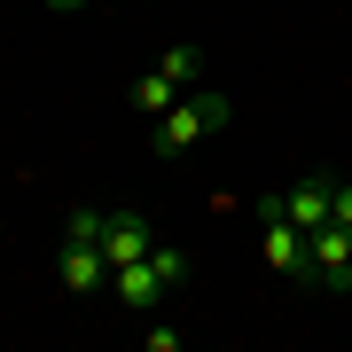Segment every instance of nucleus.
<instances>
[{
	"mask_svg": "<svg viewBox=\"0 0 352 352\" xmlns=\"http://www.w3.org/2000/svg\"><path fill=\"white\" fill-rule=\"evenodd\" d=\"M149 251H157L149 212H110V219H102V258H110V266H133V258H149Z\"/></svg>",
	"mask_w": 352,
	"mask_h": 352,
	"instance_id": "6",
	"label": "nucleus"
},
{
	"mask_svg": "<svg viewBox=\"0 0 352 352\" xmlns=\"http://www.w3.org/2000/svg\"><path fill=\"white\" fill-rule=\"evenodd\" d=\"M329 219L352 227V180H337V188H329Z\"/></svg>",
	"mask_w": 352,
	"mask_h": 352,
	"instance_id": "11",
	"label": "nucleus"
},
{
	"mask_svg": "<svg viewBox=\"0 0 352 352\" xmlns=\"http://www.w3.org/2000/svg\"><path fill=\"white\" fill-rule=\"evenodd\" d=\"M196 78H204V47H173V55H164L149 78H133V94H126V102H133L141 118H164L180 94L196 87Z\"/></svg>",
	"mask_w": 352,
	"mask_h": 352,
	"instance_id": "2",
	"label": "nucleus"
},
{
	"mask_svg": "<svg viewBox=\"0 0 352 352\" xmlns=\"http://www.w3.org/2000/svg\"><path fill=\"white\" fill-rule=\"evenodd\" d=\"M329 188H337L329 173H305L298 188H289V219H298L305 235H314V227H329Z\"/></svg>",
	"mask_w": 352,
	"mask_h": 352,
	"instance_id": "8",
	"label": "nucleus"
},
{
	"mask_svg": "<svg viewBox=\"0 0 352 352\" xmlns=\"http://www.w3.org/2000/svg\"><path fill=\"white\" fill-rule=\"evenodd\" d=\"M102 219H110V212H94V204H78V212L63 219V235H78V243H102Z\"/></svg>",
	"mask_w": 352,
	"mask_h": 352,
	"instance_id": "10",
	"label": "nucleus"
},
{
	"mask_svg": "<svg viewBox=\"0 0 352 352\" xmlns=\"http://www.w3.org/2000/svg\"><path fill=\"white\" fill-rule=\"evenodd\" d=\"M258 243H266V266H274V274H289V282H314V243H305V227L289 219V212L258 219Z\"/></svg>",
	"mask_w": 352,
	"mask_h": 352,
	"instance_id": "3",
	"label": "nucleus"
},
{
	"mask_svg": "<svg viewBox=\"0 0 352 352\" xmlns=\"http://www.w3.org/2000/svg\"><path fill=\"white\" fill-rule=\"evenodd\" d=\"M110 298L126 305V314H157L164 305V274L149 258H133V266H110Z\"/></svg>",
	"mask_w": 352,
	"mask_h": 352,
	"instance_id": "7",
	"label": "nucleus"
},
{
	"mask_svg": "<svg viewBox=\"0 0 352 352\" xmlns=\"http://www.w3.org/2000/svg\"><path fill=\"white\" fill-rule=\"evenodd\" d=\"M227 118H235V102H227L219 87H196V94H180L173 110L157 118V133H149V149H157L164 164H173V157H188V149H196L204 133H219Z\"/></svg>",
	"mask_w": 352,
	"mask_h": 352,
	"instance_id": "1",
	"label": "nucleus"
},
{
	"mask_svg": "<svg viewBox=\"0 0 352 352\" xmlns=\"http://www.w3.org/2000/svg\"><path fill=\"white\" fill-rule=\"evenodd\" d=\"M305 243H314V282L337 289V298H352V227L329 219V227H314Z\"/></svg>",
	"mask_w": 352,
	"mask_h": 352,
	"instance_id": "5",
	"label": "nucleus"
},
{
	"mask_svg": "<svg viewBox=\"0 0 352 352\" xmlns=\"http://www.w3.org/2000/svg\"><path fill=\"white\" fill-rule=\"evenodd\" d=\"M47 8H55V16H63V8H78V0H47Z\"/></svg>",
	"mask_w": 352,
	"mask_h": 352,
	"instance_id": "12",
	"label": "nucleus"
},
{
	"mask_svg": "<svg viewBox=\"0 0 352 352\" xmlns=\"http://www.w3.org/2000/svg\"><path fill=\"white\" fill-rule=\"evenodd\" d=\"M149 266H157V274H164V289H180V282L196 274V266H188V251H180V243H157V251H149Z\"/></svg>",
	"mask_w": 352,
	"mask_h": 352,
	"instance_id": "9",
	"label": "nucleus"
},
{
	"mask_svg": "<svg viewBox=\"0 0 352 352\" xmlns=\"http://www.w3.org/2000/svg\"><path fill=\"white\" fill-rule=\"evenodd\" d=\"M55 282H63L71 298H102V289H110V258H102V243L63 235V251H55Z\"/></svg>",
	"mask_w": 352,
	"mask_h": 352,
	"instance_id": "4",
	"label": "nucleus"
}]
</instances>
